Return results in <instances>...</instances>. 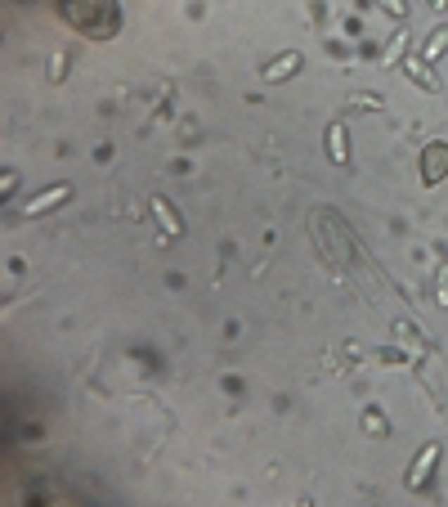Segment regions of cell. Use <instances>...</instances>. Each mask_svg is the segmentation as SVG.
I'll list each match as a JSON object with an SVG mask.
<instances>
[{
  "label": "cell",
  "instance_id": "1",
  "mask_svg": "<svg viewBox=\"0 0 448 507\" xmlns=\"http://www.w3.org/2000/svg\"><path fill=\"white\" fill-rule=\"evenodd\" d=\"M72 198V189L68 184H54V189H45V193H36V198L23 202V215H41L45 207H54V202H68Z\"/></svg>",
  "mask_w": 448,
  "mask_h": 507
},
{
  "label": "cell",
  "instance_id": "2",
  "mask_svg": "<svg viewBox=\"0 0 448 507\" xmlns=\"http://www.w3.org/2000/svg\"><path fill=\"white\" fill-rule=\"evenodd\" d=\"M435 463H440V444H426V449H421V458L413 463V472H408V485H421V480L430 476Z\"/></svg>",
  "mask_w": 448,
  "mask_h": 507
},
{
  "label": "cell",
  "instance_id": "3",
  "mask_svg": "<svg viewBox=\"0 0 448 507\" xmlns=\"http://www.w3.org/2000/svg\"><path fill=\"white\" fill-rule=\"evenodd\" d=\"M153 211H157V215H162V225H166V229H171V234H179V215H175L171 207H166V198H153Z\"/></svg>",
  "mask_w": 448,
  "mask_h": 507
},
{
  "label": "cell",
  "instance_id": "4",
  "mask_svg": "<svg viewBox=\"0 0 448 507\" xmlns=\"http://www.w3.org/2000/svg\"><path fill=\"white\" fill-rule=\"evenodd\" d=\"M296 63H300V54H287V58H283V63H274L269 72H264V77H269V81H278V72H292Z\"/></svg>",
  "mask_w": 448,
  "mask_h": 507
}]
</instances>
